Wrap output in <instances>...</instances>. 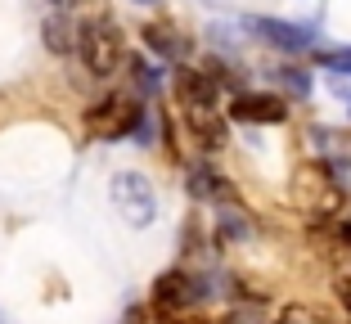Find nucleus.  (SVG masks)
Segmentation results:
<instances>
[{"mask_svg":"<svg viewBox=\"0 0 351 324\" xmlns=\"http://www.w3.org/2000/svg\"><path fill=\"white\" fill-rule=\"evenodd\" d=\"M77 54L86 59V68H90L95 77H113L126 59L117 23L113 18H86L82 27H77Z\"/></svg>","mask_w":351,"mask_h":324,"instance_id":"obj_1","label":"nucleus"},{"mask_svg":"<svg viewBox=\"0 0 351 324\" xmlns=\"http://www.w3.org/2000/svg\"><path fill=\"white\" fill-rule=\"evenodd\" d=\"M113 203H117V212H122L131 225H154V216H158V194H154V185H149L140 171H117Z\"/></svg>","mask_w":351,"mask_h":324,"instance_id":"obj_2","label":"nucleus"},{"mask_svg":"<svg viewBox=\"0 0 351 324\" xmlns=\"http://www.w3.org/2000/svg\"><path fill=\"white\" fill-rule=\"evenodd\" d=\"M171 86H176V99L189 108V113H217V99H221V86L207 68H176L171 73Z\"/></svg>","mask_w":351,"mask_h":324,"instance_id":"obj_3","label":"nucleus"},{"mask_svg":"<svg viewBox=\"0 0 351 324\" xmlns=\"http://www.w3.org/2000/svg\"><path fill=\"white\" fill-rule=\"evenodd\" d=\"M230 117L248 126H275L289 117V99L284 95H266V90H239L234 104H230Z\"/></svg>","mask_w":351,"mask_h":324,"instance_id":"obj_4","label":"nucleus"},{"mask_svg":"<svg viewBox=\"0 0 351 324\" xmlns=\"http://www.w3.org/2000/svg\"><path fill=\"white\" fill-rule=\"evenodd\" d=\"M248 32L261 36L270 50H284V54H302L311 50V27L302 23H284V18H248Z\"/></svg>","mask_w":351,"mask_h":324,"instance_id":"obj_5","label":"nucleus"},{"mask_svg":"<svg viewBox=\"0 0 351 324\" xmlns=\"http://www.w3.org/2000/svg\"><path fill=\"white\" fill-rule=\"evenodd\" d=\"M140 41H145L158 59H171V63L189 54V36L180 27H171V23H149V27L140 32Z\"/></svg>","mask_w":351,"mask_h":324,"instance_id":"obj_6","label":"nucleus"},{"mask_svg":"<svg viewBox=\"0 0 351 324\" xmlns=\"http://www.w3.org/2000/svg\"><path fill=\"white\" fill-rule=\"evenodd\" d=\"M189 189H194V199H212V203H230L234 199V189H230L212 167H194L189 171Z\"/></svg>","mask_w":351,"mask_h":324,"instance_id":"obj_7","label":"nucleus"},{"mask_svg":"<svg viewBox=\"0 0 351 324\" xmlns=\"http://www.w3.org/2000/svg\"><path fill=\"white\" fill-rule=\"evenodd\" d=\"M41 32H45V50L50 54H73L77 50V27L63 14H50V18L41 23Z\"/></svg>","mask_w":351,"mask_h":324,"instance_id":"obj_8","label":"nucleus"},{"mask_svg":"<svg viewBox=\"0 0 351 324\" xmlns=\"http://www.w3.org/2000/svg\"><path fill=\"white\" fill-rule=\"evenodd\" d=\"M189 131H194L198 149H207V153L226 149V126H221L212 113H189Z\"/></svg>","mask_w":351,"mask_h":324,"instance_id":"obj_9","label":"nucleus"},{"mask_svg":"<svg viewBox=\"0 0 351 324\" xmlns=\"http://www.w3.org/2000/svg\"><path fill=\"white\" fill-rule=\"evenodd\" d=\"M270 82H275L284 95H293V99H306V95H311V73H302V68H293V63L275 68V73H270Z\"/></svg>","mask_w":351,"mask_h":324,"instance_id":"obj_10","label":"nucleus"},{"mask_svg":"<svg viewBox=\"0 0 351 324\" xmlns=\"http://www.w3.org/2000/svg\"><path fill=\"white\" fill-rule=\"evenodd\" d=\"M126 68H131V82H135V90H140V99H145V95H154L158 86H162V73H158L149 59H140V54H135V59H126Z\"/></svg>","mask_w":351,"mask_h":324,"instance_id":"obj_11","label":"nucleus"},{"mask_svg":"<svg viewBox=\"0 0 351 324\" xmlns=\"http://www.w3.org/2000/svg\"><path fill=\"white\" fill-rule=\"evenodd\" d=\"M320 68L333 77H351V45H342V50H324L320 54Z\"/></svg>","mask_w":351,"mask_h":324,"instance_id":"obj_12","label":"nucleus"},{"mask_svg":"<svg viewBox=\"0 0 351 324\" xmlns=\"http://www.w3.org/2000/svg\"><path fill=\"white\" fill-rule=\"evenodd\" d=\"M342 302H347V311H351V279L342 284Z\"/></svg>","mask_w":351,"mask_h":324,"instance_id":"obj_13","label":"nucleus"},{"mask_svg":"<svg viewBox=\"0 0 351 324\" xmlns=\"http://www.w3.org/2000/svg\"><path fill=\"white\" fill-rule=\"evenodd\" d=\"M50 5H59V10H63V5H82V0H50Z\"/></svg>","mask_w":351,"mask_h":324,"instance_id":"obj_14","label":"nucleus"},{"mask_svg":"<svg viewBox=\"0 0 351 324\" xmlns=\"http://www.w3.org/2000/svg\"><path fill=\"white\" fill-rule=\"evenodd\" d=\"M131 5H158V0H131Z\"/></svg>","mask_w":351,"mask_h":324,"instance_id":"obj_15","label":"nucleus"}]
</instances>
